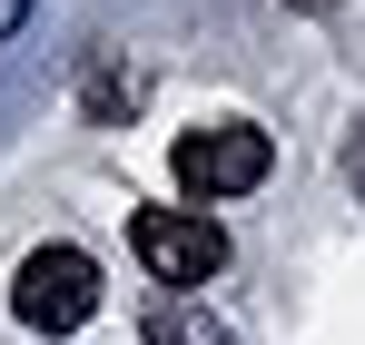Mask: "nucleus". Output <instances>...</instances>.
Segmentation results:
<instances>
[{
  "instance_id": "nucleus-1",
  "label": "nucleus",
  "mask_w": 365,
  "mask_h": 345,
  "mask_svg": "<svg viewBox=\"0 0 365 345\" xmlns=\"http://www.w3.org/2000/svg\"><path fill=\"white\" fill-rule=\"evenodd\" d=\"M10 316L30 326V336H79L89 316H99V257L89 247H30L20 257V277H10Z\"/></svg>"
},
{
  "instance_id": "nucleus-2",
  "label": "nucleus",
  "mask_w": 365,
  "mask_h": 345,
  "mask_svg": "<svg viewBox=\"0 0 365 345\" xmlns=\"http://www.w3.org/2000/svg\"><path fill=\"white\" fill-rule=\"evenodd\" d=\"M128 247H138V267H148L158 287H207V277L227 267V227H217L207 207H138V217H128Z\"/></svg>"
},
{
  "instance_id": "nucleus-3",
  "label": "nucleus",
  "mask_w": 365,
  "mask_h": 345,
  "mask_svg": "<svg viewBox=\"0 0 365 345\" xmlns=\"http://www.w3.org/2000/svg\"><path fill=\"white\" fill-rule=\"evenodd\" d=\"M267 168H277V138H267V128H247V118L178 138V187L197 197V207H217V197H247V187H267Z\"/></svg>"
},
{
  "instance_id": "nucleus-4",
  "label": "nucleus",
  "mask_w": 365,
  "mask_h": 345,
  "mask_svg": "<svg viewBox=\"0 0 365 345\" xmlns=\"http://www.w3.org/2000/svg\"><path fill=\"white\" fill-rule=\"evenodd\" d=\"M148 345H227V326H217V316H207V306H158V316H148Z\"/></svg>"
},
{
  "instance_id": "nucleus-5",
  "label": "nucleus",
  "mask_w": 365,
  "mask_h": 345,
  "mask_svg": "<svg viewBox=\"0 0 365 345\" xmlns=\"http://www.w3.org/2000/svg\"><path fill=\"white\" fill-rule=\"evenodd\" d=\"M89 109H99V118L138 109V69H99V79H89Z\"/></svg>"
},
{
  "instance_id": "nucleus-6",
  "label": "nucleus",
  "mask_w": 365,
  "mask_h": 345,
  "mask_svg": "<svg viewBox=\"0 0 365 345\" xmlns=\"http://www.w3.org/2000/svg\"><path fill=\"white\" fill-rule=\"evenodd\" d=\"M346 177H356V187H365V138H356V148H346Z\"/></svg>"
},
{
  "instance_id": "nucleus-7",
  "label": "nucleus",
  "mask_w": 365,
  "mask_h": 345,
  "mask_svg": "<svg viewBox=\"0 0 365 345\" xmlns=\"http://www.w3.org/2000/svg\"><path fill=\"white\" fill-rule=\"evenodd\" d=\"M287 10H336V0H287Z\"/></svg>"
}]
</instances>
